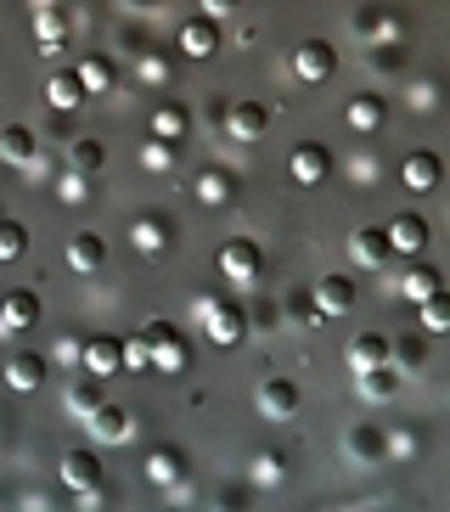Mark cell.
Listing matches in <instances>:
<instances>
[{
    "label": "cell",
    "instance_id": "d6a6232c",
    "mask_svg": "<svg viewBox=\"0 0 450 512\" xmlns=\"http://www.w3.org/2000/svg\"><path fill=\"white\" fill-rule=\"evenodd\" d=\"M152 136H164V141H186V107L164 102L158 113H152Z\"/></svg>",
    "mask_w": 450,
    "mask_h": 512
},
{
    "label": "cell",
    "instance_id": "d590c367",
    "mask_svg": "<svg viewBox=\"0 0 450 512\" xmlns=\"http://www.w3.org/2000/svg\"><path fill=\"white\" fill-rule=\"evenodd\" d=\"M428 293H439V271H434V265L405 271V299H428Z\"/></svg>",
    "mask_w": 450,
    "mask_h": 512
},
{
    "label": "cell",
    "instance_id": "e575fe53",
    "mask_svg": "<svg viewBox=\"0 0 450 512\" xmlns=\"http://www.w3.org/2000/svg\"><path fill=\"white\" fill-rule=\"evenodd\" d=\"M135 74L147 79V85H164V79L175 74V57H164V51H141V62H135Z\"/></svg>",
    "mask_w": 450,
    "mask_h": 512
},
{
    "label": "cell",
    "instance_id": "2e32d148",
    "mask_svg": "<svg viewBox=\"0 0 450 512\" xmlns=\"http://www.w3.org/2000/svg\"><path fill=\"white\" fill-rule=\"evenodd\" d=\"M130 242L141 248V254H164L169 242H175V226H169L164 214H135L130 226Z\"/></svg>",
    "mask_w": 450,
    "mask_h": 512
},
{
    "label": "cell",
    "instance_id": "7a4b0ae2",
    "mask_svg": "<svg viewBox=\"0 0 450 512\" xmlns=\"http://www.w3.org/2000/svg\"><path fill=\"white\" fill-rule=\"evenodd\" d=\"M147 355H152V372H186L192 366V344L175 327H164V321L147 327Z\"/></svg>",
    "mask_w": 450,
    "mask_h": 512
},
{
    "label": "cell",
    "instance_id": "f546056e",
    "mask_svg": "<svg viewBox=\"0 0 450 512\" xmlns=\"http://www.w3.org/2000/svg\"><path fill=\"white\" fill-rule=\"evenodd\" d=\"M197 197H203V203H231V197H237V181H231L225 169H203V175H197Z\"/></svg>",
    "mask_w": 450,
    "mask_h": 512
},
{
    "label": "cell",
    "instance_id": "ba28073f",
    "mask_svg": "<svg viewBox=\"0 0 450 512\" xmlns=\"http://www.w3.org/2000/svg\"><path fill=\"white\" fill-rule=\"evenodd\" d=\"M40 321V293L34 287H12L6 299H0V327L6 332H29Z\"/></svg>",
    "mask_w": 450,
    "mask_h": 512
},
{
    "label": "cell",
    "instance_id": "ac0fdd59",
    "mask_svg": "<svg viewBox=\"0 0 450 512\" xmlns=\"http://www.w3.org/2000/svg\"><path fill=\"white\" fill-rule=\"evenodd\" d=\"M147 479H152V484H164V490H180V484H186V456H180L175 445L152 451V456H147Z\"/></svg>",
    "mask_w": 450,
    "mask_h": 512
},
{
    "label": "cell",
    "instance_id": "6da1fadb",
    "mask_svg": "<svg viewBox=\"0 0 450 512\" xmlns=\"http://www.w3.org/2000/svg\"><path fill=\"white\" fill-rule=\"evenodd\" d=\"M197 316H203L209 344H220V349H237L248 338V310L231 299H197Z\"/></svg>",
    "mask_w": 450,
    "mask_h": 512
},
{
    "label": "cell",
    "instance_id": "ab89813d",
    "mask_svg": "<svg viewBox=\"0 0 450 512\" xmlns=\"http://www.w3.org/2000/svg\"><path fill=\"white\" fill-rule=\"evenodd\" d=\"M383 23H389V17H383V6H360V12H355V34H366V40H377V34H383Z\"/></svg>",
    "mask_w": 450,
    "mask_h": 512
},
{
    "label": "cell",
    "instance_id": "f35d334b",
    "mask_svg": "<svg viewBox=\"0 0 450 512\" xmlns=\"http://www.w3.org/2000/svg\"><path fill=\"white\" fill-rule=\"evenodd\" d=\"M282 473H287L282 451H265V456H259V462H254V484H276V479H282Z\"/></svg>",
    "mask_w": 450,
    "mask_h": 512
},
{
    "label": "cell",
    "instance_id": "74e56055",
    "mask_svg": "<svg viewBox=\"0 0 450 512\" xmlns=\"http://www.w3.org/2000/svg\"><path fill=\"white\" fill-rule=\"evenodd\" d=\"M152 355H147V332H135V338H124V372H147Z\"/></svg>",
    "mask_w": 450,
    "mask_h": 512
},
{
    "label": "cell",
    "instance_id": "7c38bea8",
    "mask_svg": "<svg viewBox=\"0 0 450 512\" xmlns=\"http://www.w3.org/2000/svg\"><path fill=\"white\" fill-rule=\"evenodd\" d=\"M45 372H51V361H45V355H34V349H23V355H12V361H6V383H12L17 394L45 389Z\"/></svg>",
    "mask_w": 450,
    "mask_h": 512
},
{
    "label": "cell",
    "instance_id": "3957f363",
    "mask_svg": "<svg viewBox=\"0 0 450 512\" xmlns=\"http://www.w3.org/2000/svg\"><path fill=\"white\" fill-rule=\"evenodd\" d=\"M79 366L96 372V377L124 372V338H113V332H90V338H79Z\"/></svg>",
    "mask_w": 450,
    "mask_h": 512
},
{
    "label": "cell",
    "instance_id": "9c48e42d",
    "mask_svg": "<svg viewBox=\"0 0 450 512\" xmlns=\"http://www.w3.org/2000/svg\"><path fill=\"white\" fill-rule=\"evenodd\" d=\"M310 299H315L321 316H349V310H355V276H321Z\"/></svg>",
    "mask_w": 450,
    "mask_h": 512
},
{
    "label": "cell",
    "instance_id": "9a60e30c",
    "mask_svg": "<svg viewBox=\"0 0 450 512\" xmlns=\"http://www.w3.org/2000/svg\"><path fill=\"white\" fill-rule=\"evenodd\" d=\"M85 422H90V434L102 439V445H119V439H130V428H135L130 411H124V406H107V400H102L96 411H90Z\"/></svg>",
    "mask_w": 450,
    "mask_h": 512
},
{
    "label": "cell",
    "instance_id": "4316f807",
    "mask_svg": "<svg viewBox=\"0 0 450 512\" xmlns=\"http://www.w3.org/2000/svg\"><path fill=\"white\" fill-rule=\"evenodd\" d=\"M383 361H389V338H383V332H360L355 344H349V366H355V372L383 366Z\"/></svg>",
    "mask_w": 450,
    "mask_h": 512
},
{
    "label": "cell",
    "instance_id": "4fadbf2b",
    "mask_svg": "<svg viewBox=\"0 0 450 512\" xmlns=\"http://www.w3.org/2000/svg\"><path fill=\"white\" fill-rule=\"evenodd\" d=\"M259 411L265 417H293L299 411V383L293 377H265L259 383Z\"/></svg>",
    "mask_w": 450,
    "mask_h": 512
},
{
    "label": "cell",
    "instance_id": "484cf974",
    "mask_svg": "<svg viewBox=\"0 0 450 512\" xmlns=\"http://www.w3.org/2000/svg\"><path fill=\"white\" fill-rule=\"evenodd\" d=\"M45 102L57 107V113H74V107L85 102V85H79L74 68H68V74H51V79H45Z\"/></svg>",
    "mask_w": 450,
    "mask_h": 512
},
{
    "label": "cell",
    "instance_id": "7402d4cb",
    "mask_svg": "<svg viewBox=\"0 0 450 512\" xmlns=\"http://www.w3.org/2000/svg\"><path fill=\"white\" fill-rule=\"evenodd\" d=\"M74 74H79V85H85V96H107V91H113V79H119V68H113V57L96 51V57L79 62Z\"/></svg>",
    "mask_w": 450,
    "mask_h": 512
},
{
    "label": "cell",
    "instance_id": "f6af8a7d",
    "mask_svg": "<svg viewBox=\"0 0 450 512\" xmlns=\"http://www.w3.org/2000/svg\"><path fill=\"white\" fill-rule=\"evenodd\" d=\"M57 361H62V366H79V338H62V344H57Z\"/></svg>",
    "mask_w": 450,
    "mask_h": 512
},
{
    "label": "cell",
    "instance_id": "d6986e66",
    "mask_svg": "<svg viewBox=\"0 0 450 512\" xmlns=\"http://www.w3.org/2000/svg\"><path fill=\"white\" fill-rule=\"evenodd\" d=\"M0 158H6V164H34V158H40V141H34L29 124H6V130H0Z\"/></svg>",
    "mask_w": 450,
    "mask_h": 512
},
{
    "label": "cell",
    "instance_id": "8fae6325",
    "mask_svg": "<svg viewBox=\"0 0 450 512\" xmlns=\"http://www.w3.org/2000/svg\"><path fill=\"white\" fill-rule=\"evenodd\" d=\"M383 237H389V254H422L428 248V220L422 214H400V220L383 226Z\"/></svg>",
    "mask_w": 450,
    "mask_h": 512
},
{
    "label": "cell",
    "instance_id": "5bb4252c",
    "mask_svg": "<svg viewBox=\"0 0 450 512\" xmlns=\"http://www.w3.org/2000/svg\"><path fill=\"white\" fill-rule=\"evenodd\" d=\"M344 119H349V130H360V136H377L383 130V119H389V102L383 96H349V107H344Z\"/></svg>",
    "mask_w": 450,
    "mask_h": 512
},
{
    "label": "cell",
    "instance_id": "836d02e7",
    "mask_svg": "<svg viewBox=\"0 0 450 512\" xmlns=\"http://www.w3.org/2000/svg\"><path fill=\"white\" fill-rule=\"evenodd\" d=\"M23 254H29V231L17 226V220H0V265H12Z\"/></svg>",
    "mask_w": 450,
    "mask_h": 512
},
{
    "label": "cell",
    "instance_id": "60d3db41",
    "mask_svg": "<svg viewBox=\"0 0 450 512\" xmlns=\"http://www.w3.org/2000/svg\"><path fill=\"white\" fill-rule=\"evenodd\" d=\"M422 355H428V338H400V372L405 366H422Z\"/></svg>",
    "mask_w": 450,
    "mask_h": 512
},
{
    "label": "cell",
    "instance_id": "ee69618b",
    "mask_svg": "<svg viewBox=\"0 0 450 512\" xmlns=\"http://www.w3.org/2000/svg\"><path fill=\"white\" fill-rule=\"evenodd\" d=\"M231 12H237V0H203V17H214V23L231 17Z\"/></svg>",
    "mask_w": 450,
    "mask_h": 512
},
{
    "label": "cell",
    "instance_id": "603a6c76",
    "mask_svg": "<svg viewBox=\"0 0 450 512\" xmlns=\"http://www.w3.org/2000/svg\"><path fill=\"white\" fill-rule=\"evenodd\" d=\"M102 259H107V242L96 237V231H79V237L68 242V265H74L79 276H90V271H102Z\"/></svg>",
    "mask_w": 450,
    "mask_h": 512
},
{
    "label": "cell",
    "instance_id": "ffe728a7",
    "mask_svg": "<svg viewBox=\"0 0 450 512\" xmlns=\"http://www.w3.org/2000/svg\"><path fill=\"white\" fill-rule=\"evenodd\" d=\"M400 181L411 186V192H434V186H439V158H434V152H405Z\"/></svg>",
    "mask_w": 450,
    "mask_h": 512
},
{
    "label": "cell",
    "instance_id": "52a82bcc",
    "mask_svg": "<svg viewBox=\"0 0 450 512\" xmlns=\"http://www.w3.org/2000/svg\"><path fill=\"white\" fill-rule=\"evenodd\" d=\"M287 169H293V181H299V186H321L332 175V152L321 147V141H304V147H293Z\"/></svg>",
    "mask_w": 450,
    "mask_h": 512
},
{
    "label": "cell",
    "instance_id": "1f68e13d",
    "mask_svg": "<svg viewBox=\"0 0 450 512\" xmlns=\"http://www.w3.org/2000/svg\"><path fill=\"white\" fill-rule=\"evenodd\" d=\"M349 451L355 456H366V462H383V451H389V434H377V428H349Z\"/></svg>",
    "mask_w": 450,
    "mask_h": 512
},
{
    "label": "cell",
    "instance_id": "5b68a950",
    "mask_svg": "<svg viewBox=\"0 0 450 512\" xmlns=\"http://www.w3.org/2000/svg\"><path fill=\"white\" fill-rule=\"evenodd\" d=\"M293 74H299L304 85H327V79L338 74V51H332V40H304V46L293 51Z\"/></svg>",
    "mask_w": 450,
    "mask_h": 512
},
{
    "label": "cell",
    "instance_id": "f1b7e54d",
    "mask_svg": "<svg viewBox=\"0 0 450 512\" xmlns=\"http://www.w3.org/2000/svg\"><path fill=\"white\" fill-rule=\"evenodd\" d=\"M68 406H74V417H90V411L102 406V377H74V389H68Z\"/></svg>",
    "mask_w": 450,
    "mask_h": 512
},
{
    "label": "cell",
    "instance_id": "8992f818",
    "mask_svg": "<svg viewBox=\"0 0 450 512\" xmlns=\"http://www.w3.org/2000/svg\"><path fill=\"white\" fill-rule=\"evenodd\" d=\"M220 51V23L214 17H186L180 23V57H192V62H203V57H214Z\"/></svg>",
    "mask_w": 450,
    "mask_h": 512
},
{
    "label": "cell",
    "instance_id": "44dd1931",
    "mask_svg": "<svg viewBox=\"0 0 450 512\" xmlns=\"http://www.w3.org/2000/svg\"><path fill=\"white\" fill-rule=\"evenodd\" d=\"M349 259H355V265H366V271H372V265H383V259H389V237H383L377 226H360L355 237H349Z\"/></svg>",
    "mask_w": 450,
    "mask_h": 512
},
{
    "label": "cell",
    "instance_id": "30bf717a",
    "mask_svg": "<svg viewBox=\"0 0 450 512\" xmlns=\"http://www.w3.org/2000/svg\"><path fill=\"white\" fill-rule=\"evenodd\" d=\"M265 124H270V107L265 102H231L225 107V130L237 141H259L265 136Z\"/></svg>",
    "mask_w": 450,
    "mask_h": 512
},
{
    "label": "cell",
    "instance_id": "7bdbcfd3",
    "mask_svg": "<svg viewBox=\"0 0 450 512\" xmlns=\"http://www.w3.org/2000/svg\"><path fill=\"white\" fill-rule=\"evenodd\" d=\"M85 175H68V181H62V197H68V203H85Z\"/></svg>",
    "mask_w": 450,
    "mask_h": 512
},
{
    "label": "cell",
    "instance_id": "4dcf8cb0",
    "mask_svg": "<svg viewBox=\"0 0 450 512\" xmlns=\"http://www.w3.org/2000/svg\"><path fill=\"white\" fill-rule=\"evenodd\" d=\"M180 147H186V141H164V136H152L147 147H141V164L164 175V169H175V164H180Z\"/></svg>",
    "mask_w": 450,
    "mask_h": 512
},
{
    "label": "cell",
    "instance_id": "cb8c5ba5",
    "mask_svg": "<svg viewBox=\"0 0 450 512\" xmlns=\"http://www.w3.org/2000/svg\"><path fill=\"white\" fill-rule=\"evenodd\" d=\"M62 34H68L62 6L57 0H34V40H40V46H62Z\"/></svg>",
    "mask_w": 450,
    "mask_h": 512
},
{
    "label": "cell",
    "instance_id": "277c9868",
    "mask_svg": "<svg viewBox=\"0 0 450 512\" xmlns=\"http://www.w3.org/2000/svg\"><path fill=\"white\" fill-rule=\"evenodd\" d=\"M214 265H220V276L225 282H254L259 276V265H265V254H259V242H248V237H231L214 254Z\"/></svg>",
    "mask_w": 450,
    "mask_h": 512
},
{
    "label": "cell",
    "instance_id": "b9f144b4",
    "mask_svg": "<svg viewBox=\"0 0 450 512\" xmlns=\"http://www.w3.org/2000/svg\"><path fill=\"white\" fill-rule=\"evenodd\" d=\"M287 310H293L299 321H321V310H315V299H310V293H293V299H287Z\"/></svg>",
    "mask_w": 450,
    "mask_h": 512
},
{
    "label": "cell",
    "instance_id": "8d00e7d4",
    "mask_svg": "<svg viewBox=\"0 0 450 512\" xmlns=\"http://www.w3.org/2000/svg\"><path fill=\"white\" fill-rule=\"evenodd\" d=\"M96 169H102V141L79 136L74 141V175H96Z\"/></svg>",
    "mask_w": 450,
    "mask_h": 512
},
{
    "label": "cell",
    "instance_id": "d4e9b609",
    "mask_svg": "<svg viewBox=\"0 0 450 512\" xmlns=\"http://www.w3.org/2000/svg\"><path fill=\"white\" fill-rule=\"evenodd\" d=\"M360 377V394H366V400H394V394H400V366H366V372H355Z\"/></svg>",
    "mask_w": 450,
    "mask_h": 512
},
{
    "label": "cell",
    "instance_id": "83f0119b",
    "mask_svg": "<svg viewBox=\"0 0 450 512\" xmlns=\"http://www.w3.org/2000/svg\"><path fill=\"white\" fill-rule=\"evenodd\" d=\"M417 304H422V332H428V338L450 332V299H445V287H439V293H428V299H417Z\"/></svg>",
    "mask_w": 450,
    "mask_h": 512
},
{
    "label": "cell",
    "instance_id": "e0dca14e",
    "mask_svg": "<svg viewBox=\"0 0 450 512\" xmlns=\"http://www.w3.org/2000/svg\"><path fill=\"white\" fill-rule=\"evenodd\" d=\"M62 479H68V490H90V484H102V456L96 451H68L62 456Z\"/></svg>",
    "mask_w": 450,
    "mask_h": 512
}]
</instances>
